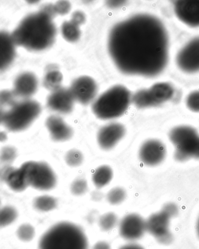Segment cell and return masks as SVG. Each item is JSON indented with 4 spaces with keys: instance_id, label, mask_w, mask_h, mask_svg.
Here are the masks:
<instances>
[{
    "instance_id": "11",
    "label": "cell",
    "mask_w": 199,
    "mask_h": 249,
    "mask_svg": "<svg viewBox=\"0 0 199 249\" xmlns=\"http://www.w3.org/2000/svg\"><path fill=\"white\" fill-rule=\"evenodd\" d=\"M70 90L76 102L87 105L96 97L97 87L96 82L90 77L82 76L73 82Z\"/></svg>"
},
{
    "instance_id": "30",
    "label": "cell",
    "mask_w": 199,
    "mask_h": 249,
    "mask_svg": "<svg viewBox=\"0 0 199 249\" xmlns=\"http://www.w3.org/2000/svg\"><path fill=\"white\" fill-rule=\"evenodd\" d=\"M17 156V150L13 146L3 147L0 152V161L5 165H10Z\"/></svg>"
},
{
    "instance_id": "33",
    "label": "cell",
    "mask_w": 199,
    "mask_h": 249,
    "mask_svg": "<svg viewBox=\"0 0 199 249\" xmlns=\"http://www.w3.org/2000/svg\"><path fill=\"white\" fill-rule=\"evenodd\" d=\"M186 105L191 110L199 112V91L190 94L186 99Z\"/></svg>"
},
{
    "instance_id": "40",
    "label": "cell",
    "mask_w": 199,
    "mask_h": 249,
    "mask_svg": "<svg viewBox=\"0 0 199 249\" xmlns=\"http://www.w3.org/2000/svg\"><path fill=\"white\" fill-rule=\"evenodd\" d=\"M5 112L2 108L0 107V124L4 123Z\"/></svg>"
},
{
    "instance_id": "34",
    "label": "cell",
    "mask_w": 199,
    "mask_h": 249,
    "mask_svg": "<svg viewBox=\"0 0 199 249\" xmlns=\"http://www.w3.org/2000/svg\"><path fill=\"white\" fill-rule=\"evenodd\" d=\"M54 8L56 14L65 15L69 13L71 4L68 1H59L54 5Z\"/></svg>"
},
{
    "instance_id": "31",
    "label": "cell",
    "mask_w": 199,
    "mask_h": 249,
    "mask_svg": "<svg viewBox=\"0 0 199 249\" xmlns=\"http://www.w3.org/2000/svg\"><path fill=\"white\" fill-rule=\"evenodd\" d=\"M16 94L14 91L5 90L0 91V107L14 105L16 102Z\"/></svg>"
},
{
    "instance_id": "36",
    "label": "cell",
    "mask_w": 199,
    "mask_h": 249,
    "mask_svg": "<svg viewBox=\"0 0 199 249\" xmlns=\"http://www.w3.org/2000/svg\"><path fill=\"white\" fill-rule=\"evenodd\" d=\"M93 249H111L110 246L105 242H99L94 245Z\"/></svg>"
},
{
    "instance_id": "7",
    "label": "cell",
    "mask_w": 199,
    "mask_h": 249,
    "mask_svg": "<svg viewBox=\"0 0 199 249\" xmlns=\"http://www.w3.org/2000/svg\"><path fill=\"white\" fill-rule=\"evenodd\" d=\"M25 175L29 186L39 191H50L57 183V178L52 168L44 162L28 161L20 167Z\"/></svg>"
},
{
    "instance_id": "25",
    "label": "cell",
    "mask_w": 199,
    "mask_h": 249,
    "mask_svg": "<svg viewBox=\"0 0 199 249\" xmlns=\"http://www.w3.org/2000/svg\"><path fill=\"white\" fill-rule=\"evenodd\" d=\"M18 217L17 210L12 206L0 208V228H4L13 224Z\"/></svg>"
},
{
    "instance_id": "14",
    "label": "cell",
    "mask_w": 199,
    "mask_h": 249,
    "mask_svg": "<svg viewBox=\"0 0 199 249\" xmlns=\"http://www.w3.org/2000/svg\"><path fill=\"white\" fill-rule=\"evenodd\" d=\"M75 101L70 89L61 88L50 94L47 106L53 111L67 114L72 111Z\"/></svg>"
},
{
    "instance_id": "43",
    "label": "cell",
    "mask_w": 199,
    "mask_h": 249,
    "mask_svg": "<svg viewBox=\"0 0 199 249\" xmlns=\"http://www.w3.org/2000/svg\"><path fill=\"white\" fill-rule=\"evenodd\" d=\"M0 204H1V201H0Z\"/></svg>"
},
{
    "instance_id": "20",
    "label": "cell",
    "mask_w": 199,
    "mask_h": 249,
    "mask_svg": "<svg viewBox=\"0 0 199 249\" xmlns=\"http://www.w3.org/2000/svg\"><path fill=\"white\" fill-rule=\"evenodd\" d=\"M9 188L15 192L24 191L29 186L21 168H14L5 180Z\"/></svg>"
},
{
    "instance_id": "35",
    "label": "cell",
    "mask_w": 199,
    "mask_h": 249,
    "mask_svg": "<svg viewBox=\"0 0 199 249\" xmlns=\"http://www.w3.org/2000/svg\"><path fill=\"white\" fill-rule=\"evenodd\" d=\"M14 168L10 165H5V167L0 170V179L5 182L6 178Z\"/></svg>"
},
{
    "instance_id": "29",
    "label": "cell",
    "mask_w": 199,
    "mask_h": 249,
    "mask_svg": "<svg viewBox=\"0 0 199 249\" xmlns=\"http://www.w3.org/2000/svg\"><path fill=\"white\" fill-rule=\"evenodd\" d=\"M65 161L68 165L71 167H78L82 164L84 157L80 151L76 149H72L68 151L65 155Z\"/></svg>"
},
{
    "instance_id": "24",
    "label": "cell",
    "mask_w": 199,
    "mask_h": 249,
    "mask_svg": "<svg viewBox=\"0 0 199 249\" xmlns=\"http://www.w3.org/2000/svg\"><path fill=\"white\" fill-rule=\"evenodd\" d=\"M62 75L58 71H50L44 79V86L47 89L54 91L61 88Z\"/></svg>"
},
{
    "instance_id": "12",
    "label": "cell",
    "mask_w": 199,
    "mask_h": 249,
    "mask_svg": "<svg viewBox=\"0 0 199 249\" xmlns=\"http://www.w3.org/2000/svg\"><path fill=\"white\" fill-rule=\"evenodd\" d=\"M139 155L144 164L154 167L164 161L166 156L165 147L162 142L151 139L142 144Z\"/></svg>"
},
{
    "instance_id": "3",
    "label": "cell",
    "mask_w": 199,
    "mask_h": 249,
    "mask_svg": "<svg viewBox=\"0 0 199 249\" xmlns=\"http://www.w3.org/2000/svg\"><path fill=\"white\" fill-rule=\"evenodd\" d=\"M39 249H88L84 232L71 222H59L44 233L38 244Z\"/></svg>"
},
{
    "instance_id": "37",
    "label": "cell",
    "mask_w": 199,
    "mask_h": 249,
    "mask_svg": "<svg viewBox=\"0 0 199 249\" xmlns=\"http://www.w3.org/2000/svg\"><path fill=\"white\" fill-rule=\"evenodd\" d=\"M120 249H144L141 246L137 244H128L124 246Z\"/></svg>"
},
{
    "instance_id": "10",
    "label": "cell",
    "mask_w": 199,
    "mask_h": 249,
    "mask_svg": "<svg viewBox=\"0 0 199 249\" xmlns=\"http://www.w3.org/2000/svg\"><path fill=\"white\" fill-rule=\"evenodd\" d=\"M178 67L184 72L199 71V37L195 38L183 47L177 57Z\"/></svg>"
},
{
    "instance_id": "32",
    "label": "cell",
    "mask_w": 199,
    "mask_h": 249,
    "mask_svg": "<svg viewBox=\"0 0 199 249\" xmlns=\"http://www.w3.org/2000/svg\"><path fill=\"white\" fill-rule=\"evenodd\" d=\"M88 189V183L84 179H77L71 185V192L76 196L85 194L87 192Z\"/></svg>"
},
{
    "instance_id": "9",
    "label": "cell",
    "mask_w": 199,
    "mask_h": 249,
    "mask_svg": "<svg viewBox=\"0 0 199 249\" xmlns=\"http://www.w3.org/2000/svg\"><path fill=\"white\" fill-rule=\"evenodd\" d=\"M177 208L174 204H167L159 213L151 215L145 221L146 231L163 244L171 239L169 224L170 219L177 214Z\"/></svg>"
},
{
    "instance_id": "8",
    "label": "cell",
    "mask_w": 199,
    "mask_h": 249,
    "mask_svg": "<svg viewBox=\"0 0 199 249\" xmlns=\"http://www.w3.org/2000/svg\"><path fill=\"white\" fill-rule=\"evenodd\" d=\"M174 89L167 83H159L148 89H143L133 94L131 101L136 107L145 108L159 106L170 100Z\"/></svg>"
},
{
    "instance_id": "15",
    "label": "cell",
    "mask_w": 199,
    "mask_h": 249,
    "mask_svg": "<svg viewBox=\"0 0 199 249\" xmlns=\"http://www.w3.org/2000/svg\"><path fill=\"white\" fill-rule=\"evenodd\" d=\"M126 132V128L121 124L111 123L107 124L98 132V143L102 149L110 150L124 137Z\"/></svg>"
},
{
    "instance_id": "26",
    "label": "cell",
    "mask_w": 199,
    "mask_h": 249,
    "mask_svg": "<svg viewBox=\"0 0 199 249\" xmlns=\"http://www.w3.org/2000/svg\"><path fill=\"white\" fill-rule=\"evenodd\" d=\"M117 222V216L113 213H108L100 217L99 225L102 230L109 231L113 229Z\"/></svg>"
},
{
    "instance_id": "2",
    "label": "cell",
    "mask_w": 199,
    "mask_h": 249,
    "mask_svg": "<svg viewBox=\"0 0 199 249\" xmlns=\"http://www.w3.org/2000/svg\"><path fill=\"white\" fill-rule=\"evenodd\" d=\"M55 15L54 5H50L25 18L12 34L15 43L31 51L49 48L57 34L53 22Z\"/></svg>"
},
{
    "instance_id": "13",
    "label": "cell",
    "mask_w": 199,
    "mask_h": 249,
    "mask_svg": "<svg viewBox=\"0 0 199 249\" xmlns=\"http://www.w3.org/2000/svg\"><path fill=\"white\" fill-rule=\"evenodd\" d=\"M145 231V221L137 214L126 215L122 219L119 228L120 235L127 241L140 239Z\"/></svg>"
},
{
    "instance_id": "22",
    "label": "cell",
    "mask_w": 199,
    "mask_h": 249,
    "mask_svg": "<svg viewBox=\"0 0 199 249\" xmlns=\"http://www.w3.org/2000/svg\"><path fill=\"white\" fill-rule=\"evenodd\" d=\"M80 25L81 24L73 19H71L70 21L64 22L62 25L61 32L65 39L70 42L78 41L81 35Z\"/></svg>"
},
{
    "instance_id": "23",
    "label": "cell",
    "mask_w": 199,
    "mask_h": 249,
    "mask_svg": "<svg viewBox=\"0 0 199 249\" xmlns=\"http://www.w3.org/2000/svg\"><path fill=\"white\" fill-rule=\"evenodd\" d=\"M57 202L54 197L50 196H40L35 198L34 206L36 209L41 212H48L57 207Z\"/></svg>"
},
{
    "instance_id": "17",
    "label": "cell",
    "mask_w": 199,
    "mask_h": 249,
    "mask_svg": "<svg viewBox=\"0 0 199 249\" xmlns=\"http://www.w3.org/2000/svg\"><path fill=\"white\" fill-rule=\"evenodd\" d=\"M46 125L53 141L64 142L72 137V127L60 117L57 115L49 117L46 120Z\"/></svg>"
},
{
    "instance_id": "18",
    "label": "cell",
    "mask_w": 199,
    "mask_h": 249,
    "mask_svg": "<svg viewBox=\"0 0 199 249\" xmlns=\"http://www.w3.org/2000/svg\"><path fill=\"white\" fill-rule=\"evenodd\" d=\"M38 82L32 73L26 72L18 76L14 83V92L17 97L29 99L37 91Z\"/></svg>"
},
{
    "instance_id": "41",
    "label": "cell",
    "mask_w": 199,
    "mask_h": 249,
    "mask_svg": "<svg viewBox=\"0 0 199 249\" xmlns=\"http://www.w3.org/2000/svg\"><path fill=\"white\" fill-rule=\"evenodd\" d=\"M197 232H198V236H199V218L198 219V221L197 222Z\"/></svg>"
},
{
    "instance_id": "1",
    "label": "cell",
    "mask_w": 199,
    "mask_h": 249,
    "mask_svg": "<svg viewBox=\"0 0 199 249\" xmlns=\"http://www.w3.org/2000/svg\"><path fill=\"white\" fill-rule=\"evenodd\" d=\"M109 50L122 72L156 76L167 63V31L157 18L148 14L136 15L112 29Z\"/></svg>"
},
{
    "instance_id": "5",
    "label": "cell",
    "mask_w": 199,
    "mask_h": 249,
    "mask_svg": "<svg viewBox=\"0 0 199 249\" xmlns=\"http://www.w3.org/2000/svg\"><path fill=\"white\" fill-rule=\"evenodd\" d=\"M40 104L36 101L24 99L16 102L5 112L4 124L11 132L25 130L37 119L41 113Z\"/></svg>"
},
{
    "instance_id": "19",
    "label": "cell",
    "mask_w": 199,
    "mask_h": 249,
    "mask_svg": "<svg viewBox=\"0 0 199 249\" xmlns=\"http://www.w3.org/2000/svg\"><path fill=\"white\" fill-rule=\"evenodd\" d=\"M16 44L12 35L0 31V71L7 68L16 57Z\"/></svg>"
},
{
    "instance_id": "28",
    "label": "cell",
    "mask_w": 199,
    "mask_h": 249,
    "mask_svg": "<svg viewBox=\"0 0 199 249\" xmlns=\"http://www.w3.org/2000/svg\"><path fill=\"white\" fill-rule=\"evenodd\" d=\"M17 235L20 241L29 242L34 239L35 235V230L31 225L22 224L18 229Z\"/></svg>"
},
{
    "instance_id": "39",
    "label": "cell",
    "mask_w": 199,
    "mask_h": 249,
    "mask_svg": "<svg viewBox=\"0 0 199 249\" xmlns=\"http://www.w3.org/2000/svg\"><path fill=\"white\" fill-rule=\"evenodd\" d=\"M8 136L4 131H0V142H4L7 140Z\"/></svg>"
},
{
    "instance_id": "6",
    "label": "cell",
    "mask_w": 199,
    "mask_h": 249,
    "mask_svg": "<svg viewBox=\"0 0 199 249\" xmlns=\"http://www.w3.org/2000/svg\"><path fill=\"white\" fill-rule=\"evenodd\" d=\"M170 139L175 147V156L181 161L196 158L199 149V135L191 126L175 127L170 133Z\"/></svg>"
},
{
    "instance_id": "16",
    "label": "cell",
    "mask_w": 199,
    "mask_h": 249,
    "mask_svg": "<svg viewBox=\"0 0 199 249\" xmlns=\"http://www.w3.org/2000/svg\"><path fill=\"white\" fill-rule=\"evenodd\" d=\"M174 10L181 21L194 27L199 26V1H177Z\"/></svg>"
},
{
    "instance_id": "27",
    "label": "cell",
    "mask_w": 199,
    "mask_h": 249,
    "mask_svg": "<svg viewBox=\"0 0 199 249\" xmlns=\"http://www.w3.org/2000/svg\"><path fill=\"white\" fill-rule=\"evenodd\" d=\"M127 194L126 191L123 188L117 187L112 189L108 193L107 198L109 202L112 205H117V204L123 203L126 199Z\"/></svg>"
},
{
    "instance_id": "38",
    "label": "cell",
    "mask_w": 199,
    "mask_h": 249,
    "mask_svg": "<svg viewBox=\"0 0 199 249\" xmlns=\"http://www.w3.org/2000/svg\"><path fill=\"white\" fill-rule=\"evenodd\" d=\"M124 4V1H109V5L111 7H118Z\"/></svg>"
},
{
    "instance_id": "4",
    "label": "cell",
    "mask_w": 199,
    "mask_h": 249,
    "mask_svg": "<svg viewBox=\"0 0 199 249\" xmlns=\"http://www.w3.org/2000/svg\"><path fill=\"white\" fill-rule=\"evenodd\" d=\"M131 99V94L126 88L115 86L95 101L92 110L101 120L115 119L121 117L127 110Z\"/></svg>"
},
{
    "instance_id": "21",
    "label": "cell",
    "mask_w": 199,
    "mask_h": 249,
    "mask_svg": "<svg viewBox=\"0 0 199 249\" xmlns=\"http://www.w3.org/2000/svg\"><path fill=\"white\" fill-rule=\"evenodd\" d=\"M113 177V172L109 166L103 165L96 169L92 179L95 186L102 188L108 185Z\"/></svg>"
},
{
    "instance_id": "42",
    "label": "cell",
    "mask_w": 199,
    "mask_h": 249,
    "mask_svg": "<svg viewBox=\"0 0 199 249\" xmlns=\"http://www.w3.org/2000/svg\"><path fill=\"white\" fill-rule=\"evenodd\" d=\"M196 158L199 159V149L197 157H196Z\"/></svg>"
}]
</instances>
